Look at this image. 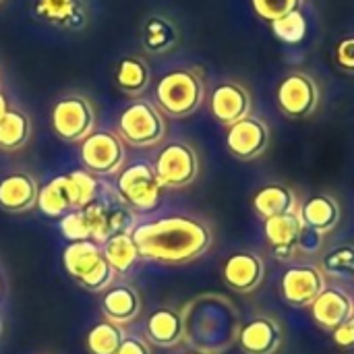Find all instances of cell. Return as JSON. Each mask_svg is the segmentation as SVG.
<instances>
[{"mask_svg": "<svg viewBox=\"0 0 354 354\" xmlns=\"http://www.w3.org/2000/svg\"><path fill=\"white\" fill-rule=\"evenodd\" d=\"M133 239L141 259L164 266H185L205 255L214 243L212 228L191 216H166L137 224Z\"/></svg>", "mask_w": 354, "mask_h": 354, "instance_id": "cell-1", "label": "cell"}, {"mask_svg": "<svg viewBox=\"0 0 354 354\" xmlns=\"http://www.w3.org/2000/svg\"><path fill=\"white\" fill-rule=\"evenodd\" d=\"M102 193L100 176L83 170H73L52 178L48 185L39 187L37 209L48 218H62L73 209H81L95 201Z\"/></svg>", "mask_w": 354, "mask_h": 354, "instance_id": "cell-2", "label": "cell"}, {"mask_svg": "<svg viewBox=\"0 0 354 354\" xmlns=\"http://www.w3.org/2000/svg\"><path fill=\"white\" fill-rule=\"evenodd\" d=\"M66 274L87 292H104L116 282V272L106 261L102 245L95 241H75L62 251Z\"/></svg>", "mask_w": 354, "mask_h": 354, "instance_id": "cell-3", "label": "cell"}, {"mask_svg": "<svg viewBox=\"0 0 354 354\" xmlns=\"http://www.w3.org/2000/svg\"><path fill=\"white\" fill-rule=\"evenodd\" d=\"M203 81L195 71L178 68L164 75L156 85V102L162 112L185 118L191 116L203 102Z\"/></svg>", "mask_w": 354, "mask_h": 354, "instance_id": "cell-4", "label": "cell"}, {"mask_svg": "<svg viewBox=\"0 0 354 354\" xmlns=\"http://www.w3.org/2000/svg\"><path fill=\"white\" fill-rule=\"evenodd\" d=\"M164 191L153 166L147 162H135L118 172L116 197L131 212H153L160 205Z\"/></svg>", "mask_w": 354, "mask_h": 354, "instance_id": "cell-5", "label": "cell"}, {"mask_svg": "<svg viewBox=\"0 0 354 354\" xmlns=\"http://www.w3.org/2000/svg\"><path fill=\"white\" fill-rule=\"evenodd\" d=\"M166 118L158 106L147 100H137L127 106L118 118V137L133 147H156L166 137Z\"/></svg>", "mask_w": 354, "mask_h": 354, "instance_id": "cell-6", "label": "cell"}, {"mask_svg": "<svg viewBox=\"0 0 354 354\" xmlns=\"http://www.w3.org/2000/svg\"><path fill=\"white\" fill-rule=\"evenodd\" d=\"M151 166L164 189H185L199 176L197 151L185 141H172L162 147Z\"/></svg>", "mask_w": 354, "mask_h": 354, "instance_id": "cell-7", "label": "cell"}, {"mask_svg": "<svg viewBox=\"0 0 354 354\" xmlns=\"http://www.w3.org/2000/svg\"><path fill=\"white\" fill-rule=\"evenodd\" d=\"M127 158L124 141L112 131H93L81 141L83 168L95 176H112L122 170Z\"/></svg>", "mask_w": 354, "mask_h": 354, "instance_id": "cell-8", "label": "cell"}, {"mask_svg": "<svg viewBox=\"0 0 354 354\" xmlns=\"http://www.w3.org/2000/svg\"><path fill=\"white\" fill-rule=\"evenodd\" d=\"M95 110L83 95H66L52 108V129L66 143H81L93 133Z\"/></svg>", "mask_w": 354, "mask_h": 354, "instance_id": "cell-9", "label": "cell"}, {"mask_svg": "<svg viewBox=\"0 0 354 354\" xmlns=\"http://www.w3.org/2000/svg\"><path fill=\"white\" fill-rule=\"evenodd\" d=\"M276 102L282 114L288 118H305L317 108L319 89L309 75L290 73L280 81L276 89Z\"/></svg>", "mask_w": 354, "mask_h": 354, "instance_id": "cell-10", "label": "cell"}, {"mask_svg": "<svg viewBox=\"0 0 354 354\" xmlns=\"http://www.w3.org/2000/svg\"><path fill=\"white\" fill-rule=\"evenodd\" d=\"M270 143V129L257 116H245L226 131V147L236 160L259 158Z\"/></svg>", "mask_w": 354, "mask_h": 354, "instance_id": "cell-11", "label": "cell"}, {"mask_svg": "<svg viewBox=\"0 0 354 354\" xmlns=\"http://www.w3.org/2000/svg\"><path fill=\"white\" fill-rule=\"evenodd\" d=\"M324 288L326 276L317 266H295L286 270L280 280L282 299L290 307H309Z\"/></svg>", "mask_w": 354, "mask_h": 354, "instance_id": "cell-12", "label": "cell"}, {"mask_svg": "<svg viewBox=\"0 0 354 354\" xmlns=\"http://www.w3.org/2000/svg\"><path fill=\"white\" fill-rule=\"evenodd\" d=\"M263 276H266L263 259L251 251L232 253L222 266L224 284L241 295H247L259 288V284L263 282Z\"/></svg>", "mask_w": 354, "mask_h": 354, "instance_id": "cell-13", "label": "cell"}, {"mask_svg": "<svg viewBox=\"0 0 354 354\" xmlns=\"http://www.w3.org/2000/svg\"><path fill=\"white\" fill-rule=\"evenodd\" d=\"M100 309L104 319L116 324V326H129L133 324L143 309L141 292L131 284H112L108 290L102 292Z\"/></svg>", "mask_w": 354, "mask_h": 354, "instance_id": "cell-14", "label": "cell"}, {"mask_svg": "<svg viewBox=\"0 0 354 354\" xmlns=\"http://www.w3.org/2000/svg\"><path fill=\"white\" fill-rule=\"evenodd\" d=\"M39 185L29 172H10L0 180V209L25 214L37 207Z\"/></svg>", "mask_w": 354, "mask_h": 354, "instance_id": "cell-15", "label": "cell"}, {"mask_svg": "<svg viewBox=\"0 0 354 354\" xmlns=\"http://www.w3.org/2000/svg\"><path fill=\"white\" fill-rule=\"evenodd\" d=\"M209 108H212V114L218 122L230 127V124L239 122L241 118L249 116L251 95L243 85L226 81L212 91Z\"/></svg>", "mask_w": 354, "mask_h": 354, "instance_id": "cell-16", "label": "cell"}, {"mask_svg": "<svg viewBox=\"0 0 354 354\" xmlns=\"http://www.w3.org/2000/svg\"><path fill=\"white\" fill-rule=\"evenodd\" d=\"M315 324L324 330H334L354 319V301L340 288H324L309 305Z\"/></svg>", "mask_w": 354, "mask_h": 354, "instance_id": "cell-17", "label": "cell"}, {"mask_svg": "<svg viewBox=\"0 0 354 354\" xmlns=\"http://www.w3.org/2000/svg\"><path fill=\"white\" fill-rule=\"evenodd\" d=\"M236 340L245 354H276L282 344V328L272 317H253L239 330Z\"/></svg>", "mask_w": 354, "mask_h": 354, "instance_id": "cell-18", "label": "cell"}, {"mask_svg": "<svg viewBox=\"0 0 354 354\" xmlns=\"http://www.w3.org/2000/svg\"><path fill=\"white\" fill-rule=\"evenodd\" d=\"M263 234L268 245L274 249L278 259H290L297 253L299 247V236L303 230V224L297 216V212L292 214H282V216H274L263 220Z\"/></svg>", "mask_w": 354, "mask_h": 354, "instance_id": "cell-19", "label": "cell"}, {"mask_svg": "<svg viewBox=\"0 0 354 354\" xmlns=\"http://www.w3.org/2000/svg\"><path fill=\"white\" fill-rule=\"evenodd\" d=\"M33 12L41 21L68 31H77L87 23L83 0H35Z\"/></svg>", "mask_w": 354, "mask_h": 354, "instance_id": "cell-20", "label": "cell"}, {"mask_svg": "<svg viewBox=\"0 0 354 354\" xmlns=\"http://www.w3.org/2000/svg\"><path fill=\"white\" fill-rule=\"evenodd\" d=\"M145 334L149 344L160 348H174L185 340L183 315L170 307H160L147 317Z\"/></svg>", "mask_w": 354, "mask_h": 354, "instance_id": "cell-21", "label": "cell"}, {"mask_svg": "<svg viewBox=\"0 0 354 354\" xmlns=\"http://www.w3.org/2000/svg\"><path fill=\"white\" fill-rule=\"evenodd\" d=\"M301 224L305 228H311L319 234H326L334 230L340 222V205L334 197L330 195H313L309 197L301 209L297 212Z\"/></svg>", "mask_w": 354, "mask_h": 354, "instance_id": "cell-22", "label": "cell"}, {"mask_svg": "<svg viewBox=\"0 0 354 354\" xmlns=\"http://www.w3.org/2000/svg\"><path fill=\"white\" fill-rule=\"evenodd\" d=\"M253 209L263 220L282 216V214H292V212H297V197H295L292 189H288L286 185L272 183V185L261 187L253 195Z\"/></svg>", "mask_w": 354, "mask_h": 354, "instance_id": "cell-23", "label": "cell"}, {"mask_svg": "<svg viewBox=\"0 0 354 354\" xmlns=\"http://www.w3.org/2000/svg\"><path fill=\"white\" fill-rule=\"evenodd\" d=\"M102 253H104L106 261L112 266V270L116 272V276L129 274L141 259L139 247L131 232H120V234L110 236L102 245Z\"/></svg>", "mask_w": 354, "mask_h": 354, "instance_id": "cell-24", "label": "cell"}, {"mask_svg": "<svg viewBox=\"0 0 354 354\" xmlns=\"http://www.w3.org/2000/svg\"><path fill=\"white\" fill-rule=\"evenodd\" d=\"M31 137V120L19 108H8L0 118V149L17 151Z\"/></svg>", "mask_w": 354, "mask_h": 354, "instance_id": "cell-25", "label": "cell"}, {"mask_svg": "<svg viewBox=\"0 0 354 354\" xmlns=\"http://www.w3.org/2000/svg\"><path fill=\"white\" fill-rule=\"evenodd\" d=\"M149 66L137 56H124L116 64V85L129 95H141L149 87Z\"/></svg>", "mask_w": 354, "mask_h": 354, "instance_id": "cell-26", "label": "cell"}, {"mask_svg": "<svg viewBox=\"0 0 354 354\" xmlns=\"http://www.w3.org/2000/svg\"><path fill=\"white\" fill-rule=\"evenodd\" d=\"M124 338H127V332L122 326L102 319L87 332L85 348L89 354H116Z\"/></svg>", "mask_w": 354, "mask_h": 354, "instance_id": "cell-27", "label": "cell"}, {"mask_svg": "<svg viewBox=\"0 0 354 354\" xmlns=\"http://www.w3.org/2000/svg\"><path fill=\"white\" fill-rule=\"evenodd\" d=\"M178 44V31L174 23L164 17H149L143 25V46L153 54L172 50Z\"/></svg>", "mask_w": 354, "mask_h": 354, "instance_id": "cell-28", "label": "cell"}, {"mask_svg": "<svg viewBox=\"0 0 354 354\" xmlns=\"http://www.w3.org/2000/svg\"><path fill=\"white\" fill-rule=\"evenodd\" d=\"M272 31H274L276 37H280L286 44H299L307 35V19H305V15L299 8V10H295V12L274 21L272 23Z\"/></svg>", "mask_w": 354, "mask_h": 354, "instance_id": "cell-29", "label": "cell"}, {"mask_svg": "<svg viewBox=\"0 0 354 354\" xmlns=\"http://www.w3.org/2000/svg\"><path fill=\"white\" fill-rule=\"evenodd\" d=\"M324 272L336 278H354V245H340L324 257Z\"/></svg>", "mask_w": 354, "mask_h": 354, "instance_id": "cell-30", "label": "cell"}, {"mask_svg": "<svg viewBox=\"0 0 354 354\" xmlns=\"http://www.w3.org/2000/svg\"><path fill=\"white\" fill-rule=\"evenodd\" d=\"M58 226H60L62 236L68 243H75V241H91V230H89V222H87V216H85L83 207L64 214L60 218Z\"/></svg>", "mask_w": 354, "mask_h": 354, "instance_id": "cell-31", "label": "cell"}, {"mask_svg": "<svg viewBox=\"0 0 354 354\" xmlns=\"http://www.w3.org/2000/svg\"><path fill=\"white\" fill-rule=\"evenodd\" d=\"M255 12L263 19V21H278L295 10L301 8L303 0H251Z\"/></svg>", "mask_w": 354, "mask_h": 354, "instance_id": "cell-32", "label": "cell"}, {"mask_svg": "<svg viewBox=\"0 0 354 354\" xmlns=\"http://www.w3.org/2000/svg\"><path fill=\"white\" fill-rule=\"evenodd\" d=\"M336 62L342 71L354 73V35L344 37L338 46H336Z\"/></svg>", "mask_w": 354, "mask_h": 354, "instance_id": "cell-33", "label": "cell"}, {"mask_svg": "<svg viewBox=\"0 0 354 354\" xmlns=\"http://www.w3.org/2000/svg\"><path fill=\"white\" fill-rule=\"evenodd\" d=\"M116 354H153L151 344L147 342V338L141 336H127L120 344V348Z\"/></svg>", "mask_w": 354, "mask_h": 354, "instance_id": "cell-34", "label": "cell"}, {"mask_svg": "<svg viewBox=\"0 0 354 354\" xmlns=\"http://www.w3.org/2000/svg\"><path fill=\"white\" fill-rule=\"evenodd\" d=\"M332 340L340 348H354V319L332 330Z\"/></svg>", "mask_w": 354, "mask_h": 354, "instance_id": "cell-35", "label": "cell"}, {"mask_svg": "<svg viewBox=\"0 0 354 354\" xmlns=\"http://www.w3.org/2000/svg\"><path fill=\"white\" fill-rule=\"evenodd\" d=\"M8 110V102H6V95L0 91V118L4 116V112Z\"/></svg>", "mask_w": 354, "mask_h": 354, "instance_id": "cell-36", "label": "cell"}, {"mask_svg": "<svg viewBox=\"0 0 354 354\" xmlns=\"http://www.w3.org/2000/svg\"><path fill=\"white\" fill-rule=\"evenodd\" d=\"M183 354H209V353H203V351H189V353H183Z\"/></svg>", "mask_w": 354, "mask_h": 354, "instance_id": "cell-37", "label": "cell"}, {"mask_svg": "<svg viewBox=\"0 0 354 354\" xmlns=\"http://www.w3.org/2000/svg\"><path fill=\"white\" fill-rule=\"evenodd\" d=\"M0 334H2V317H0Z\"/></svg>", "mask_w": 354, "mask_h": 354, "instance_id": "cell-38", "label": "cell"}, {"mask_svg": "<svg viewBox=\"0 0 354 354\" xmlns=\"http://www.w3.org/2000/svg\"><path fill=\"white\" fill-rule=\"evenodd\" d=\"M0 295H2V284H0Z\"/></svg>", "mask_w": 354, "mask_h": 354, "instance_id": "cell-39", "label": "cell"}, {"mask_svg": "<svg viewBox=\"0 0 354 354\" xmlns=\"http://www.w3.org/2000/svg\"><path fill=\"white\" fill-rule=\"evenodd\" d=\"M0 2H2V0H0Z\"/></svg>", "mask_w": 354, "mask_h": 354, "instance_id": "cell-40", "label": "cell"}]
</instances>
